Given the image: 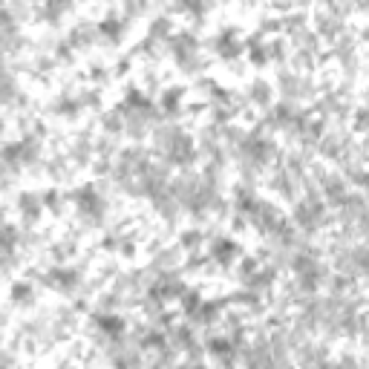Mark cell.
Masks as SVG:
<instances>
[{
    "label": "cell",
    "mask_w": 369,
    "mask_h": 369,
    "mask_svg": "<svg viewBox=\"0 0 369 369\" xmlns=\"http://www.w3.org/2000/svg\"><path fill=\"white\" fill-rule=\"evenodd\" d=\"M38 283L46 286L49 291L61 294V298H76L78 288L84 286V277L76 265H49L46 272L38 274Z\"/></svg>",
    "instance_id": "6da1fadb"
},
{
    "label": "cell",
    "mask_w": 369,
    "mask_h": 369,
    "mask_svg": "<svg viewBox=\"0 0 369 369\" xmlns=\"http://www.w3.org/2000/svg\"><path fill=\"white\" fill-rule=\"evenodd\" d=\"M46 214L43 205V196L38 190H20L18 193V219H20V228H35Z\"/></svg>",
    "instance_id": "7a4b0ae2"
},
{
    "label": "cell",
    "mask_w": 369,
    "mask_h": 369,
    "mask_svg": "<svg viewBox=\"0 0 369 369\" xmlns=\"http://www.w3.org/2000/svg\"><path fill=\"white\" fill-rule=\"evenodd\" d=\"M208 260L216 263V265H223V268H228L237 260H242L239 257V245L231 237H214L211 245H208Z\"/></svg>",
    "instance_id": "3957f363"
},
{
    "label": "cell",
    "mask_w": 369,
    "mask_h": 369,
    "mask_svg": "<svg viewBox=\"0 0 369 369\" xmlns=\"http://www.w3.org/2000/svg\"><path fill=\"white\" fill-rule=\"evenodd\" d=\"M9 300L15 309H32L35 306V280H29V277L15 280L12 291H9Z\"/></svg>",
    "instance_id": "277c9868"
},
{
    "label": "cell",
    "mask_w": 369,
    "mask_h": 369,
    "mask_svg": "<svg viewBox=\"0 0 369 369\" xmlns=\"http://www.w3.org/2000/svg\"><path fill=\"white\" fill-rule=\"evenodd\" d=\"M98 35H102V38H107V41H118L121 35H125V29H127V20L125 18H104L102 23H98Z\"/></svg>",
    "instance_id": "5b68a950"
},
{
    "label": "cell",
    "mask_w": 369,
    "mask_h": 369,
    "mask_svg": "<svg viewBox=\"0 0 369 369\" xmlns=\"http://www.w3.org/2000/svg\"><path fill=\"white\" fill-rule=\"evenodd\" d=\"M179 245L185 249V254H202V245H205V234L200 228H188L179 234Z\"/></svg>",
    "instance_id": "8992f818"
},
{
    "label": "cell",
    "mask_w": 369,
    "mask_h": 369,
    "mask_svg": "<svg viewBox=\"0 0 369 369\" xmlns=\"http://www.w3.org/2000/svg\"><path fill=\"white\" fill-rule=\"evenodd\" d=\"M182 95H185V90H179V87L165 90L162 98H159L162 113H165V116H176V113H179V104H182Z\"/></svg>",
    "instance_id": "52a82bcc"
},
{
    "label": "cell",
    "mask_w": 369,
    "mask_h": 369,
    "mask_svg": "<svg viewBox=\"0 0 369 369\" xmlns=\"http://www.w3.org/2000/svg\"><path fill=\"white\" fill-rule=\"evenodd\" d=\"M249 98H251L257 107H272V84L257 78V81L249 87Z\"/></svg>",
    "instance_id": "ba28073f"
},
{
    "label": "cell",
    "mask_w": 369,
    "mask_h": 369,
    "mask_svg": "<svg viewBox=\"0 0 369 369\" xmlns=\"http://www.w3.org/2000/svg\"><path fill=\"white\" fill-rule=\"evenodd\" d=\"M205 300H202V294L196 291V288H188L182 298H179V309H182V314L185 317H193L196 312H200V306H202Z\"/></svg>",
    "instance_id": "9c48e42d"
},
{
    "label": "cell",
    "mask_w": 369,
    "mask_h": 369,
    "mask_svg": "<svg viewBox=\"0 0 369 369\" xmlns=\"http://www.w3.org/2000/svg\"><path fill=\"white\" fill-rule=\"evenodd\" d=\"M41 196H43V205H46L49 214H61L67 196H64L58 188H46V190H41Z\"/></svg>",
    "instance_id": "30bf717a"
},
{
    "label": "cell",
    "mask_w": 369,
    "mask_h": 369,
    "mask_svg": "<svg viewBox=\"0 0 369 369\" xmlns=\"http://www.w3.org/2000/svg\"><path fill=\"white\" fill-rule=\"evenodd\" d=\"M355 130H361L363 136L369 133V104L355 110Z\"/></svg>",
    "instance_id": "8fae6325"
},
{
    "label": "cell",
    "mask_w": 369,
    "mask_h": 369,
    "mask_svg": "<svg viewBox=\"0 0 369 369\" xmlns=\"http://www.w3.org/2000/svg\"><path fill=\"white\" fill-rule=\"evenodd\" d=\"M366 314H369V309H366Z\"/></svg>",
    "instance_id": "7c38bea8"
}]
</instances>
